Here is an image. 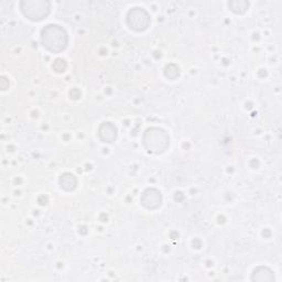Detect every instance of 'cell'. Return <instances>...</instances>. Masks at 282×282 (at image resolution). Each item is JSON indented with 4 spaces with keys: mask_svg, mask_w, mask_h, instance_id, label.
I'll return each mask as SVG.
<instances>
[{
    "mask_svg": "<svg viewBox=\"0 0 282 282\" xmlns=\"http://www.w3.org/2000/svg\"><path fill=\"white\" fill-rule=\"evenodd\" d=\"M68 68V64L65 62L63 58H56L53 63V70L56 73H63Z\"/></svg>",
    "mask_w": 282,
    "mask_h": 282,
    "instance_id": "8fae6325",
    "label": "cell"
},
{
    "mask_svg": "<svg viewBox=\"0 0 282 282\" xmlns=\"http://www.w3.org/2000/svg\"><path fill=\"white\" fill-rule=\"evenodd\" d=\"M143 145L149 152L154 154H161L166 152L170 146L169 135L158 127L148 128L143 134Z\"/></svg>",
    "mask_w": 282,
    "mask_h": 282,
    "instance_id": "7a4b0ae2",
    "label": "cell"
},
{
    "mask_svg": "<svg viewBox=\"0 0 282 282\" xmlns=\"http://www.w3.org/2000/svg\"><path fill=\"white\" fill-rule=\"evenodd\" d=\"M20 9L23 16L31 21H41L51 12V3L48 0H22Z\"/></svg>",
    "mask_w": 282,
    "mask_h": 282,
    "instance_id": "3957f363",
    "label": "cell"
},
{
    "mask_svg": "<svg viewBox=\"0 0 282 282\" xmlns=\"http://www.w3.org/2000/svg\"><path fill=\"white\" fill-rule=\"evenodd\" d=\"M58 184H60L61 189H63L64 191L71 192L76 189L77 179L74 174H72L70 172H65L60 176V179H58Z\"/></svg>",
    "mask_w": 282,
    "mask_h": 282,
    "instance_id": "ba28073f",
    "label": "cell"
},
{
    "mask_svg": "<svg viewBox=\"0 0 282 282\" xmlns=\"http://www.w3.org/2000/svg\"><path fill=\"white\" fill-rule=\"evenodd\" d=\"M165 75H166V77L169 78V80L174 81L180 76V70L173 63L168 64L165 69Z\"/></svg>",
    "mask_w": 282,
    "mask_h": 282,
    "instance_id": "30bf717a",
    "label": "cell"
},
{
    "mask_svg": "<svg viewBox=\"0 0 282 282\" xmlns=\"http://www.w3.org/2000/svg\"><path fill=\"white\" fill-rule=\"evenodd\" d=\"M151 20L148 11L140 7H135L130 9L127 14V24L128 27L137 32H142L149 28Z\"/></svg>",
    "mask_w": 282,
    "mask_h": 282,
    "instance_id": "277c9868",
    "label": "cell"
},
{
    "mask_svg": "<svg viewBox=\"0 0 282 282\" xmlns=\"http://www.w3.org/2000/svg\"><path fill=\"white\" fill-rule=\"evenodd\" d=\"M140 203L143 207L150 209V211L159 208L162 204L161 192L158 189H154V187L147 189L141 195Z\"/></svg>",
    "mask_w": 282,
    "mask_h": 282,
    "instance_id": "5b68a950",
    "label": "cell"
},
{
    "mask_svg": "<svg viewBox=\"0 0 282 282\" xmlns=\"http://www.w3.org/2000/svg\"><path fill=\"white\" fill-rule=\"evenodd\" d=\"M253 281H260V282H271L274 281V272L271 270L270 268L260 266L256 268L254 270V273L252 275Z\"/></svg>",
    "mask_w": 282,
    "mask_h": 282,
    "instance_id": "52a82bcc",
    "label": "cell"
},
{
    "mask_svg": "<svg viewBox=\"0 0 282 282\" xmlns=\"http://www.w3.org/2000/svg\"><path fill=\"white\" fill-rule=\"evenodd\" d=\"M98 136L103 142H114L117 138V128L111 122H103L98 128Z\"/></svg>",
    "mask_w": 282,
    "mask_h": 282,
    "instance_id": "8992f818",
    "label": "cell"
},
{
    "mask_svg": "<svg viewBox=\"0 0 282 282\" xmlns=\"http://www.w3.org/2000/svg\"><path fill=\"white\" fill-rule=\"evenodd\" d=\"M228 7L235 14L242 15L248 10L249 3L246 2V0H234V2L228 3Z\"/></svg>",
    "mask_w": 282,
    "mask_h": 282,
    "instance_id": "9c48e42d",
    "label": "cell"
},
{
    "mask_svg": "<svg viewBox=\"0 0 282 282\" xmlns=\"http://www.w3.org/2000/svg\"><path fill=\"white\" fill-rule=\"evenodd\" d=\"M41 43L52 53H61L69 44L68 32L57 24L45 25L41 31Z\"/></svg>",
    "mask_w": 282,
    "mask_h": 282,
    "instance_id": "6da1fadb",
    "label": "cell"
}]
</instances>
